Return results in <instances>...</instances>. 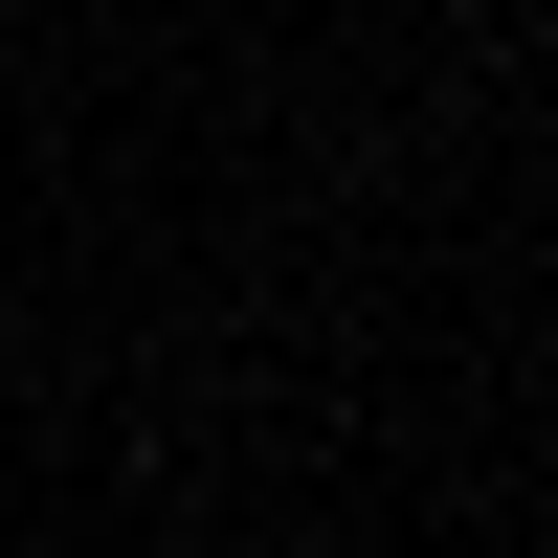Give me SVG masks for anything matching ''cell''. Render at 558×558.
I'll use <instances>...</instances> for the list:
<instances>
[]
</instances>
